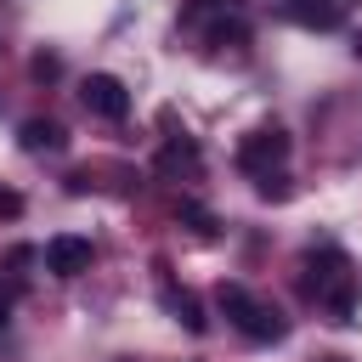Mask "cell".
Masks as SVG:
<instances>
[{"mask_svg": "<svg viewBox=\"0 0 362 362\" xmlns=\"http://www.w3.org/2000/svg\"><path fill=\"white\" fill-rule=\"evenodd\" d=\"M153 164H158L164 175H181V170H198V164H204V153H198V141H192V136H175Z\"/></svg>", "mask_w": 362, "mask_h": 362, "instance_id": "9c48e42d", "label": "cell"}, {"mask_svg": "<svg viewBox=\"0 0 362 362\" xmlns=\"http://www.w3.org/2000/svg\"><path fill=\"white\" fill-rule=\"evenodd\" d=\"M17 141H23V153H62V124L57 119H28L23 130H17Z\"/></svg>", "mask_w": 362, "mask_h": 362, "instance_id": "ba28073f", "label": "cell"}, {"mask_svg": "<svg viewBox=\"0 0 362 362\" xmlns=\"http://www.w3.org/2000/svg\"><path fill=\"white\" fill-rule=\"evenodd\" d=\"M90 266V238H74V232H57L45 243V272L51 277H79Z\"/></svg>", "mask_w": 362, "mask_h": 362, "instance_id": "5b68a950", "label": "cell"}, {"mask_svg": "<svg viewBox=\"0 0 362 362\" xmlns=\"http://www.w3.org/2000/svg\"><path fill=\"white\" fill-rule=\"evenodd\" d=\"M351 11V0H288V17L305 28H339Z\"/></svg>", "mask_w": 362, "mask_h": 362, "instance_id": "52a82bcc", "label": "cell"}, {"mask_svg": "<svg viewBox=\"0 0 362 362\" xmlns=\"http://www.w3.org/2000/svg\"><path fill=\"white\" fill-rule=\"evenodd\" d=\"M79 102H85L96 119H124V113H130V90H124V79H113V74H85Z\"/></svg>", "mask_w": 362, "mask_h": 362, "instance_id": "277c9868", "label": "cell"}, {"mask_svg": "<svg viewBox=\"0 0 362 362\" xmlns=\"http://www.w3.org/2000/svg\"><path fill=\"white\" fill-rule=\"evenodd\" d=\"M215 305H221V317H226L243 339H255V345H272V339L288 334V317H283L272 300H260L255 288H243V283H221V288H215Z\"/></svg>", "mask_w": 362, "mask_h": 362, "instance_id": "7a4b0ae2", "label": "cell"}, {"mask_svg": "<svg viewBox=\"0 0 362 362\" xmlns=\"http://www.w3.org/2000/svg\"><path fill=\"white\" fill-rule=\"evenodd\" d=\"M17 215H23V192L0 187V221H17Z\"/></svg>", "mask_w": 362, "mask_h": 362, "instance_id": "8fae6325", "label": "cell"}, {"mask_svg": "<svg viewBox=\"0 0 362 362\" xmlns=\"http://www.w3.org/2000/svg\"><path fill=\"white\" fill-rule=\"evenodd\" d=\"M356 57H362V34H356Z\"/></svg>", "mask_w": 362, "mask_h": 362, "instance_id": "7c38bea8", "label": "cell"}, {"mask_svg": "<svg viewBox=\"0 0 362 362\" xmlns=\"http://www.w3.org/2000/svg\"><path fill=\"white\" fill-rule=\"evenodd\" d=\"M181 221H192V232H198V238H215V215H209V209H198V204H181Z\"/></svg>", "mask_w": 362, "mask_h": 362, "instance_id": "30bf717a", "label": "cell"}, {"mask_svg": "<svg viewBox=\"0 0 362 362\" xmlns=\"http://www.w3.org/2000/svg\"><path fill=\"white\" fill-rule=\"evenodd\" d=\"M283 158H288V136L272 124V130H249L243 141H238V170L243 175H272V170H283Z\"/></svg>", "mask_w": 362, "mask_h": 362, "instance_id": "3957f363", "label": "cell"}, {"mask_svg": "<svg viewBox=\"0 0 362 362\" xmlns=\"http://www.w3.org/2000/svg\"><path fill=\"white\" fill-rule=\"evenodd\" d=\"M305 294H311L334 322H351V311H356V272H351V260H345L334 243H322V249L305 255Z\"/></svg>", "mask_w": 362, "mask_h": 362, "instance_id": "6da1fadb", "label": "cell"}, {"mask_svg": "<svg viewBox=\"0 0 362 362\" xmlns=\"http://www.w3.org/2000/svg\"><path fill=\"white\" fill-rule=\"evenodd\" d=\"M158 300H164V311H170L187 334H204V328H209V317H204V305H198V294H192V288L164 283V288H158Z\"/></svg>", "mask_w": 362, "mask_h": 362, "instance_id": "8992f818", "label": "cell"}]
</instances>
